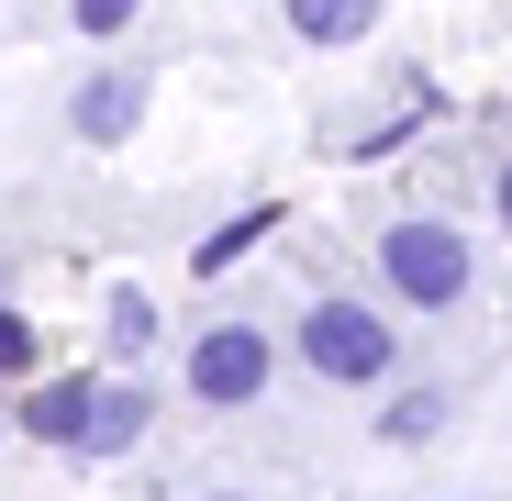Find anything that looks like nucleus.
Returning a JSON list of instances; mask_svg holds the SVG:
<instances>
[{"instance_id":"obj_1","label":"nucleus","mask_w":512,"mask_h":501,"mask_svg":"<svg viewBox=\"0 0 512 501\" xmlns=\"http://www.w3.org/2000/svg\"><path fill=\"white\" fill-rule=\"evenodd\" d=\"M379 279L412 301V312H446L468 290V234L457 223H390L379 234Z\"/></svg>"},{"instance_id":"obj_2","label":"nucleus","mask_w":512,"mask_h":501,"mask_svg":"<svg viewBox=\"0 0 512 501\" xmlns=\"http://www.w3.org/2000/svg\"><path fill=\"white\" fill-rule=\"evenodd\" d=\"M301 357H312V379H334V390H368V379H390V323H379L368 301H312V312H301Z\"/></svg>"},{"instance_id":"obj_3","label":"nucleus","mask_w":512,"mask_h":501,"mask_svg":"<svg viewBox=\"0 0 512 501\" xmlns=\"http://www.w3.org/2000/svg\"><path fill=\"white\" fill-rule=\"evenodd\" d=\"M190 390L201 401H256V390H268V334H256V323H212L190 346Z\"/></svg>"},{"instance_id":"obj_4","label":"nucleus","mask_w":512,"mask_h":501,"mask_svg":"<svg viewBox=\"0 0 512 501\" xmlns=\"http://www.w3.org/2000/svg\"><path fill=\"white\" fill-rule=\"evenodd\" d=\"M90 379H45L34 401H23V435H45V446H78V435H90Z\"/></svg>"},{"instance_id":"obj_5","label":"nucleus","mask_w":512,"mask_h":501,"mask_svg":"<svg viewBox=\"0 0 512 501\" xmlns=\"http://www.w3.org/2000/svg\"><path fill=\"white\" fill-rule=\"evenodd\" d=\"M134 112H145V90H134L123 67H112V78H90V90H78V134H101V145H112V134H134Z\"/></svg>"},{"instance_id":"obj_6","label":"nucleus","mask_w":512,"mask_h":501,"mask_svg":"<svg viewBox=\"0 0 512 501\" xmlns=\"http://www.w3.org/2000/svg\"><path fill=\"white\" fill-rule=\"evenodd\" d=\"M145 435V390H101L90 401V435H78V457H123Z\"/></svg>"},{"instance_id":"obj_7","label":"nucleus","mask_w":512,"mask_h":501,"mask_svg":"<svg viewBox=\"0 0 512 501\" xmlns=\"http://www.w3.org/2000/svg\"><path fill=\"white\" fill-rule=\"evenodd\" d=\"M290 34L301 45H357L368 34V0H290Z\"/></svg>"},{"instance_id":"obj_8","label":"nucleus","mask_w":512,"mask_h":501,"mask_svg":"<svg viewBox=\"0 0 512 501\" xmlns=\"http://www.w3.org/2000/svg\"><path fill=\"white\" fill-rule=\"evenodd\" d=\"M145 334H156L145 290H112V357H145Z\"/></svg>"},{"instance_id":"obj_9","label":"nucleus","mask_w":512,"mask_h":501,"mask_svg":"<svg viewBox=\"0 0 512 501\" xmlns=\"http://www.w3.org/2000/svg\"><path fill=\"white\" fill-rule=\"evenodd\" d=\"M379 435H390V446H423V435H435V390H423V401H390Z\"/></svg>"},{"instance_id":"obj_10","label":"nucleus","mask_w":512,"mask_h":501,"mask_svg":"<svg viewBox=\"0 0 512 501\" xmlns=\"http://www.w3.org/2000/svg\"><path fill=\"white\" fill-rule=\"evenodd\" d=\"M123 23H134V0H78V34H101V45H112Z\"/></svg>"},{"instance_id":"obj_11","label":"nucleus","mask_w":512,"mask_h":501,"mask_svg":"<svg viewBox=\"0 0 512 501\" xmlns=\"http://www.w3.org/2000/svg\"><path fill=\"white\" fill-rule=\"evenodd\" d=\"M0 368H34V323L23 312H0Z\"/></svg>"},{"instance_id":"obj_12","label":"nucleus","mask_w":512,"mask_h":501,"mask_svg":"<svg viewBox=\"0 0 512 501\" xmlns=\"http://www.w3.org/2000/svg\"><path fill=\"white\" fill-rule=\"evenodd\" d=\"M501 223H512V167H501Z\"/></svg>"},{"instance_id":"obj_13","label":"nucleus","mask_w":512,"mask_h":501,"mask_svg":"<svg viewBox=\"0 0 512 501\" xmlns=\"http://www.w3.org/2000/svg\"><path fill=\"white\" fill-rule=\"evenodd\" d=\"M212 501H234V490H212Z\"/></svg>"}]
</instances>
